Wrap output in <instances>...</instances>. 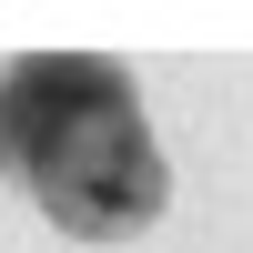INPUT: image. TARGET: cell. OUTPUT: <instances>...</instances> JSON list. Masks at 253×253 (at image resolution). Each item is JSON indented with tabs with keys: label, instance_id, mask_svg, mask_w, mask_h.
I'll return each instance as SVG.
<instances>
[{
	"label": "cell",
	"instance_id": "obj_1",
	"mask_svg": "<svg viewBox=\"0 0 253 253\" xmlns=\"http://www.w3.org/2000/svg\"><path fill=\"white\" fill-rule=\"evenodd\" d=\"M0 182L81 243H122L172 203L162 142L112 51H20L0 61Z\"/></svg>",
	"mask_w": 253,
	"mask_h": 253
}]
</instances>
